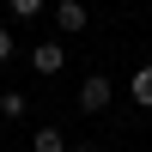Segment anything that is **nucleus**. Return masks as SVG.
<instances>
[{
	"mask_svg": "<svg viewBox=\"0 0 152 152\" xmlns=\"http://www.w3.org/2000/svg\"><path fill=\"white\" fill-rule=\"evenodd\" d=\"M110 97H116V85H110L104 73H91V79L79 85V110H85V116H104V110H110Z\"/></svg>",
	"mask_w": 152,
	"mask_h": 152,
	"instance_id": "f257e3e1",
	"label": "nucleus"
},
{
	"mask_svg": "<svg viewBox=\"0 0 152 152\" xmlns=\"http://www.w3.org/2000/svg\"><path fill=\"white\" fill-rule=\"evenodd\" d=\"M31 67H37V73H43V79H55V73H61V67H67V49H61V43H55V37H49V43H37V49H31Z\"/></svg>",
	"mask_w": 152,
	"mask_h": 152,
	"instance_id": "f03ea898",
	"label": "nucleus"
},
{
	"mask_svg": "<svg viewBox=\"0 0 152 152\" xmlns=\"http://www.w3.org/2000/svg\"><path fill=\"white\" fill-rule=\"evenodd\" d=\"M55 24H61V31H85V6H79V0H55Z\"/></svg>",
	"mask_w": 152,
	"mask_h": 152,
	"instance_id": "7ed1b4c3",
	"label": "nucleus"
},
{
	"mask_svg": "<svg viewBox=\"0 0 152 152\" xmlns=\"http://www.w3.org/2000/svg\"><path fill=\"white\" fill-rule=\"evenodd\" d=\"M128 97L140 110H152V67H134V79H128Z\"/></svg>",
	"mask_w": 152,
	"mask_h": 152,
	"instance_id": "20e7f679",
	"label": "nucleus"
},
{
	"mask_svg": "<svg viewBox=\"0 0 152 152\" xmlns=\"http://www.w3.org/2000/svg\"><path fill=\"white\" fill-rule=\"evenodd\" d=\"M31 152H67V134L61 128H37L31 134Z\"/></svg>",
	"mask_w": 152,
	"mask_h": 152,
	"instance_id": "39448f33",
	"label": "nucleus"
},
{
	"mask_svg": "<svg viewBox=\"0 0 152 152\" xmlns=\"http://www.w3.org/2000/svg\"><path fill=\"white\" fill-rule=\"evenodd\" d=\"M24 110H31V104H24V91H0V116H6V122H18Z\"/></svg>",
	"mask_w": 152,
	"mask_h": 152,
	"instance_id": "423d86ee",
	"label": "nucleus"
},
{
	"mask_svg": "<svg viewBox=\"0 0 152 152\" xmlns=\"http://www.w3.org/2000/svg\"><path fill=\"white\" fill-rule=\"evenodd\" d=\"M6 6H12V18H37V12L49 6V0H6Z\"/></svg>",
	"mask_w": 152,
	"mask_h": 152,
	"instance_id": "0eeeda50",
	"label": "nucleus"
},
{
	"mask_svg": "<svg viewBox=\"0 0 152 152\" xmlns=\"http://www.w3.org/2000/svg\"><path fill=\"white\" fill-rule=\"evenodd\" d=\"M0 61H12V37H6V24H0Z\"/></svg>",
	"mask_w": 152,
	"mask_h": 152,
	"instance_id": "6e6552de",
	"label": "nucleus"
},
{
	"mask_svg": "<svg viewBox=\"0 0 152 152\" xmlns=\"http://www.w3.org/2000/svg\"><path fill=\"white\" fill-rule=\"evenodd\" d=\"M67 152H97V146H67Z\"/></svg>",
	"mask_w": 152,
	"mask_h": 152,
	"instance_id": "1a4fd4ad",
	"label": "nucleus"
}]
</instances>
